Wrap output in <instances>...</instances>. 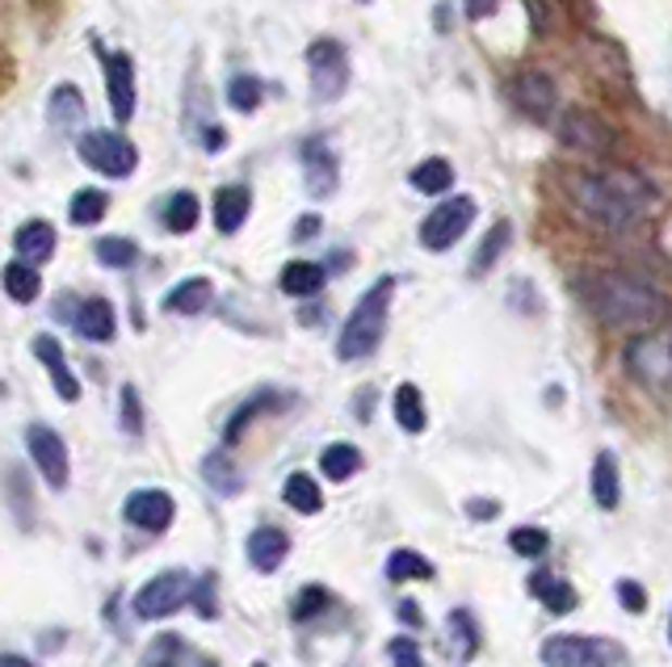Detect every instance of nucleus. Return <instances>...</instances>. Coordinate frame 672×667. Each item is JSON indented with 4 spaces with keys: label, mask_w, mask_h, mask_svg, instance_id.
<instances>
[{
    "label": "nucleus",
    "mask_w": 672,
    "mask_h": 667,
    "mask_svg": "<svg viewBox=\"0 0 672 667\" xmlns=\"http://www.w3.org/2000/svg\"><path fill=\"white\" fill-rule=\"evenodd\" d=\"M123 428L130 437L143 433V408H139V390L135 386H123Z\"/></svg>",
    "instance_id": "44"
},
{
    "label": "nucleus",
    "mask_w": 672,
    "mask_h": 667,
    "mask_svg": "<svg viewBox=\"0 0 672 667\" xmlns=\"http://www.w3.org/2000/svg\"><path fill=\"white\" fill-rule=\"evenodd\" d=\"M471 219H476V202L471 197H449V202H442L429 219L420 222V244L429 253H446V248H454L467 235Z\"/></svg>",
    "instance_id": "7"
},
{
    "label": "nucleus",
    "mask_w": 672,
    "mask_h": 667,
    "mask_svg": "<svg viewBox=\"0 0 672 667\" xmlns=\"http://www.w3.org/2000/svg\"><path fill=\"white\" fill-rule=\"evenodd\" d=\"M181 655H186V642L177 634H161L152 638V646L143 651L139 667H181Z\"/></svg>",
    "instance_id": "38"
},
{
    "label": "nucleus",
    "mask_w": 672,
    "mask_h": 667,
    "mask_svg": "<svg viewBox=\"0 0 672 667\" xmlns=\"http://www.w3.org/2000/svg\"><path fill=\"white\" fill-rule=\"evenodd\" d=\"M249 210H253V193L249 185H224L215 193V227L224 235H236L244 222H249Z\"/></svg>",
    "instance_id": "18"
},
{
    "label": "nucleus",
    "mask_w": 672,
    "mask_h": 667,
    "mask_svg": "<svg viewBox=\"0 0 672 667\" xmlns=\"http://www.w3.org/2000/svg\"><path fill=\"white\" fill-rule=\"evenodd\" d=\"M26 445H30V458H34V466H38V475L47 478L55 491H64L67 487L64 437H60L55 428H47V424H30V428H26Z\"/></svg>",
    "instance_id": "10"
},
{
    "label": "nucleus",
    "mask_w": 672,
    "mask_h": 667,
    "mask_svg": "<svg viewBox=\"0 0 672 667\" xmlns=\"http://www.w3.org/2000/svg\"><path fill=\"white\" fill-rule=\"evenodd\" d=\"M261 97H265V89H261L256 76H231V85H227V105H231V110L253 114L256 105H261Z\"/></svg>",
    "instance_id": "39"
},
{
    "label": "nucleus",
    "mask_w": 672,
    "mask_h": 667,
    "mask_svg": "<svg viewBox=\"0 0 672 667\" xmlns=\"http://www.w3.org/2000/svg\"><path fill=\"white\" fill-rule=\"evenodd\" d=\"M253 667H265V664H253Z\"/></svg>",
    "instance_id": "52"
},
{
    "label": "nucleus",
    "mask_w": 672,
    "mask_h": 667,
    "mask_svg": "<svg viewBox=\"0 0 672 667\" xmlns=\"http://www.w3.org/2000/svg\"><path fill=\"white\" fill-rule=\"evenodd\" d=\"M580 206L584 215L609 227V231H626L631 222L643 219V206H647V185L631 172H601V177H588L580 185Z\"/></svg>",
    "instance_id": "2"
},
{
    "label": "nucleus",
    "mask_w": 672,
    "mask_h": 667,
    "mask_svg": "<svg viewBox=\"0 0 672 667\" xmlns=\"http://www.w3.org/2000/svg\"><path fill=\"white\" fill-rule=\"evenodd\" d=\"M193 592V579L186 572H161L156 579H148L139 592H135V617L143 621H156V617H173L177 608L190 604Z\"/></svg>",
    "instance_id": "5"
},
{
    "label": "nucleus",
    "mask_w": 672,
    "mask_h": 667,
    "mask_svg": "<svg viewBox=\"0 0 672 667\" xmlns=\"http://www.w3.org/2000/svg\"><path fill=\"white\" fill-rule=\"evenodd\" d=\"M386 655H391V667H424V659H420V646L413 642V638H391Z\"/></svg>",
    "instance_id": "43"
},
{
    "label": "nucleus",
    "mask_w": 672,
    "mask_h": 667,
    "mask_svg": "<svg viewBox=\"0 0 672 667\" xmlns=\"http://www.w3.org/2000/svg\"><path fill=\"white\" fill-rule=\"evenodd\" d=\"M316 231H320V219H316V215L294 222V240H307V235H316Z\"/></svg>",
    "instance_id": "48"
},
{
    "label": "nucleus",
    "mask_w": 672,
    "mask_h": 667,
    "mask_svg": "<svg viewBox=\"0 0 672 667\" xmlns=\"http://www.w3.org/2000/svg\"><path fill=\"white\" fill-rule=\"evenodd\" d=\"M198 219H202V206H198V197H193L190 190L173 193L168 202H164V215L161 222L173 231V235H186V231H193L198 227Z\"/></svg>",
    "instance_id": "28"
},
{
    "label": "nucleus",
    "mask_w": 672,
    "mask_h": 667,
    "mask_svg": "<svg viewBox=\"0 0 672 667\" xmlns=\"http://www.w3.org/2000/svg\"><path fill=\"white\" fill-rule=\"evenodd\" d=\"M509 240H512V227H509V222H496V227L483 235L480 253L471 256V273H476V278H483V273H487V269L500 260V253L509 248Z\"/></svg>",
    "instance_id": "34"
},
{
    "label": "nucleus",
    "mask_w": 672,
    "mask_h": 667,
    "mask_svg": "<svg viewBox=\"0 0 672 667\" xmlns=\"http://www.w3.org/2000/svg\"><path fill=\"white\" fill-rule=\"evenodd\" d=\"M307 72H312V93L316 101H337L350 89V55L341 42L320 38L307 47Z\"/></svg>",
    "instance_id": "6"
},
{
    "label": "nucleus",
    "mask_w": 672,
    "mask_h": 667,
    "mask_svg": "<svg viewBox=\"0 0 672 667\" xmlns=\"http://www.w3.org/2000/svg\"><path fill=\"white\" fill-rule=\"evenodd\" d=\"M580 294L593 307V316L609 328H651L664 316L660 290H651L631 273H593L580 282Z\"/></svg>",
    "instance_id": "1"
},
{
    "label": "nucleus",
    "mask_w": 672,
    "mask_h": 667,
    "mask_svg": "<svg viewBox=\"0 0 672 667\" xmlns=\"http://www.w3.org/2000/svg\"><path fill=\"white\" fill-rule=\"evenodd\" d=\"M609 655H618V646H609L601 638L559 634L543 642L546 667H609Z\"/></svg>",
    "instance_id": "9"
},
{
    "label": "nucleus",
    "mask_w": 672,
    "mask_h": 667,
    "mask_svg": "<svg viewBox=\"0 0 672 667\" xmlns=\"http://www.w3.org/2000/svg\"><path fill=\"white\" fill-rule=\"evenodd\" d=\"M47 118H51V127L60 130V134H72V127L85 123V93H80L76 85H60V89L51 93Z\"/></svg>",
    "instance_id": "22"
},
{
    "label": "nucleus",
    "mask_w": 672,
    "mask_h": 667,
    "mask_svg": "<svg viewBox=\"0 0 672 667\" xmlns=\"http://www.w3.org/2000/svg\"><path fill=\"white\" fill-rule=\"evenodd\" d=\"M173 496L161 491V487H143V491H130L127 504H123V516H127L135 529H148V534H161L173 525Z\"/></svg>",
    "instance_id": "12"
},
{
    "label": "nucleus",
    "mask_w": 672,
    "mask_h": 667,
    "mask_svg": "<svg viewBox=\"0 0 672 667\" xmlns=\"http://www.w3.org/2000/svg\"><path fill=\"white\" fill-rule=\"evenodd\" d=\"M446 638H449V655H454V664L476 659V651H480V626H476V617H471L467 608H454V613L446 617Z\"/></svg>",
    "instance_id": "20"
},
{
    "label": "nucleus",
    "mask_w": 672,
    "mask_h": 667,
    "mask_svg": "<svg viewBox=\"0 0 672 667\" xmlns=\"http://www.w3.org/2000/svg\"><path fill=\"white\" fill-rule=\"evenodd\" d=\"M202 475H206V483L219 491V496H236L240 487H244V478H240V471L227 462L224 453H211L206 462H202Z\"/></svg>",
    "instance_id": "37"
},
{
    "label": "nucleus",
    "mask_w": 672,
    "mask_h": 667,
    "mask_svg": "<svg viewBox=\"0 0 672 667\" xmlns=\"http://www.w3.org/2000/svg\"><path fill=\"white\" fill-rule=\"evenodd\" d=\"M618 601L626 613H643L647 608V592H643L635 579H618Z\"/></svg>",
    "instance_id": "46"
},
{
    "label": "nucleus",
    "mask_w": 672,
    "mask_h": 667,
    "mask_svg": "<svg viewBox=\"0 0 672 667\" xmlns=\"http://www.w3.org/2000/svg\"><path fill=\"white\" fill-rule=\"evenodd\" d=\"M190 601L198 604L202 617H215V613H219V604H215V575H206L202 583H193Z\"/></svg>",
    "instance_id": "45"
},
{
    "label": "nucleus",
    "mask_w": 672,
    "mask_h": 667,
    "mask_svg": "<svg viewBox=\"0 0 672 667\" xmlns=\"http://www.w3.org/2000/svg\"><path fill=\"white\" fill-rule=\"evenodd\" d=\"M400 617H404V621H413V626H420V608H417L413 601L400 604Z\"/></svg>",
    "instance_id": "50"
},
{
    "label": "nucleus",
    "mask_w": 672,
    "mask_h": 667,
    "mask_svg": "<svg viewBox=\"0 0 672 667\" xmlns=\"http://www.w3.org/2000/svg\"><path fill=\"white\" fill-rule=\"evenodd\" d=\"M97 260L105 265V269H127V265H135V256H139V248L130 244V240H123V235H105V240H97Z\"/></svg>",
    "instance_id": "40"
},
{
    "label": "nucleus",
    "mask_w": 672,
    "mask_h": 667,
    "mask_svg": "<svg viewBox=\"0 0 672 667\" xmlns=\"http://www.w3.org/2000/svg\"><path fill=\"white\" fill-rule=\"evenodd\" d=\"M282 500H287L294 512H303V516H307V512H320L324 509L320 483H316L312 475H303V471L287 478V487H282Z\"/></svg>",
    "instance_id": "31"
},
{
    "label": "nucleus",
    "mask_w": 672,
    "mask_h": 667,
    "mask_svg": "<svg viewBox=\"0 0 672 667\" xmlns=\"http://www.w3.org/2000/svg\"><path fill=\"white\" fill-rule=\"evenodd\" d=\"M299 159H303V185L312 197H332L337 185H341V164L332 156V147L324 139H307L299 147Z\"/></svg>",
    "instance_id": "11"
},
{
    "label": "nucleus",
    "mask_w": 672,
    "mask_h": 667,
    "mask_svg": "<svg viewBox=\"0 0 672 667\" xmlns=\"http://www.w3.org/2000/svg\"><path fill=\"white\" fill-rule=\"evenodd\" d=\"M105 210H110V197L101 190H80L72 193V206H67V219L76 222V227H93V222L105 219Z\"/></svg>",
    "instance_id": "35"
},
{
    "label": "nucleus",
    "mask_w": 672,
    "mask_h": 667,
    "mask_svg": "<svg viewBox=\"0 0 672 667\" xmlns=\"http://www.w3.org/2000/svg\"><path fill=\"white\" fill-rule=\"evenodd\" d=\"M530 588H534V597H538L550 613H559V617L576 608V588H572L568 579H559V575H550V572L530 575Z\"/></svg>",
    "instance_id": "25"
},
{
    "label": "nucleus",
    "mask_w": 672,
    "mask_h": 667,
    "mask_svg": "<svg viewBox=\"0 0 672 667\" xmlns=\"http://www.w3.org/2000/svg\"><path fill=\"white\" fill-rule=\"evenodd\" d=\"M320 471L332 478V483H345V478H353L362 471V449L350 441H332L320 453Z\"/></svg>",
    "instance_id": "26"
},
{
    "label": "nucleus",
    "mask_w": 672,
    "mask_h": 667,
    "mask_svg": "<svg viewBox=\"0 0 672 667\" xmlns=\"http://www.w3.org/2000/svg\"><path fill=\"white\" fill-rule=\"evenodd\" d=\"M391 294H395V278H379L375 286L357 298L350 319L341 323V341H337V357L341 361H362L383 345L386 316H391Z\"/></svg>",
    "instance_id": "3"
},
{
    "label": "nucleus",
    "mask_w": 672,
    "mask_h": 667,
    "mask_svg": "<svg viewBox=\"0 0 672 667\" xmlns=\"http://www.w3.org/2000/svg\"><path fill=\"white\" fill-rule=\"evenodd\" d=\"M76 332H80L85 341H97V345L114 341V332H118V316H114V307H110L105 298H89V303H80V307H76Z\"/></svg>",
    "instance_id": "19"
},
{
    "label": "nucleus",
    "mask_w": 672,
    "mask_h": 667,
    "mask_svg": "<svg viewBox=\"0 0 672 667\" xmlns=\"http://www.w3.org/2000/svg\"><path fill=\"white\" fill-rule=\"evenodd\" d=\"M408 181H413V190H420V193H446L449 185H454V164L442 156L420 159Z\"/></svg>",
    "instance_id": "30"
},
{
    "label": "nucleus",
    "mask_w": 672,
    "mask_h": 667,
    "mask_svg": "<svg viewBox=\"0 0 672 667\" xmlns=\"http://www.w3.org/2000/svg\"><path fill=\"white\" fill-rule=\"evenodd\" d=\"M4 294L13 298V303H34L38 298V290H42V278H38V269L26 265V260H13V265H4Z\"/></svg>",
    "instance_id": "29"
},
{
    "label": "nucleus",
    "mask_w": 672,
    "mask_h": 667,
    "mask_svg": "<svg viewBox=\"0 0 672 667\" xmlns=\"http://www.w3.org/2000/svg\"><path fill=\"white\" fill-rule=\"evenodd\" d=\"M80 159L93 168V172H105V177H130L135 164H139V152L127 134H114V130H89L80 143H76Z\"/></svg>",
    "instance_id": "4"
},
{
    "label": "nucleus",
    "mask_w": 672,
    "mask_h": 667,
    "mask_svg": "<svg viewBox=\"0 0 672 667\" xmlns=\"http://www.w3.org/2000/svg\"><path fill=\"white\" fill-rule=\"evenodd\" d=\"M467 512H471V516H496V504H487V500H471Z\"/></svg>",
    "instance_id": "49"
},
{
    "label": "nucleus",
    "mask_w": 672,
    "mask_h": 667,
    "mask_svg": "<svg viewBox=\"0 0 672 667\" xmlns=\"http://www.w3.org/2000/svg\"><path fill=\"white\" fill-rule=\"evenodd\" d=\"M324 282H328V269L316 265V260H290L282 269V290L290 298H312V294L324 290Z\"/></svg>",
    "instance_id": "24"
},
{
    "label": "nucleus",
    "mask_w": 672,
    "mask_h": 667,
    "mask_svg": "<svg viewBox=\"0 0 672 667\" xmlns=\"http://www.w3.org/2000/svg\"><path fill=\"white\" fill-rule=\"evenodd\" d=\"M509 546L521 554V559H543L546 546H550V538H546L543 529H530V525H525V529H512Z\"/></svg>",
    "instance_id": "42"
},
{
    "label": "nucleus",
    "mask_w": 672,
    "mask_h": 667,
    "mask_svg": "<svg viewBox=\"0 0 672 667\" xmlns=\"http://www.w3.org/2000/svg\"><path fill=\"white\" fill-rule=\"evenodd\" d=\"M0 667H34L26 655H0Z\"/></svg>",
    "instance_id": "51"
},
{
    "label": "nucleus",
    "mask_w": 672,
    "mask_h": 667,
    "mask_svg": "<svg viewBox=\"0 0 672 667\" xmlns=\"http://www.w3.org/2000/svg\"><path fill=\"white\" fill-rule=\"evenodd\" d=\"M105 89H110V110L118 123L135 118V67L123 51L105 55Z\"/></svg>",
    "instance_id": "13"
},
{
    "label": "nucleus",
    "mask_w": 672,
    "mask_h": 667,
    "mask_svg": "<svg viewBox=\"0 0 672 667\" xmlns=\"http://www.w3.org/2000/svg\"><path fill=\"white\" fill-rule=\"evenodd\" d=\"M278 403H282V399H278L274 390H261V395H253V399H249V403H244L240 412H236V415H231V420H227L224 441H240V437H244V428L253 424L256 415H261V412H274Z\"/></svg>",
    "instance_id": "33"
},
{
    "label": "nucleus",
    "mask_w": 672,
    "mask_h": 667,
    "mask_svg": "<svg viewBox=\"0 0 672 667\" xmlns=\"http://www.w3.org/2000/svg\"><path fill=\"white\" fill-rule=\"evenodd\" d=\"M328 604H332L328 588H324V583H312V588H303V592L294 597V604H290V617H294V621H307V617L324 613Z\"/></svg>",
    "instance_id": "41"
},
{
    "label": "nucleus",
    "mask_w": 672,
    "mask_h": 667,
    "mask_svg": "<svg viewBox=\"0 0 672 667\" xmlns=\"http://www.w3.org/2000/svg\"><path fill=\"white\" fill-rule=\"evenodd\" d=\"M386 579H395V583H404V579H433V563L424 554H417V550H395L386 559Z\"/></svg>",
    "instance_id": "36"
},
{
    "label": "nucleus",
    "mask_w": 672,
    "mask_h": 667,
    "mask_svg": "<svg viewBox=\"0 0 672 667\" xmlns=\"http://www.w3.org/2000/svg\"><path fill=\"white\" fill-rule=\"evenodd\" d=\"M13 248H17V256L26 260V265H42V260H51L55 256V227L47 219H30L17 227V235H13Z\"/></svg>",
    "instance_id": "16"
},
{
    "label": "nucleus",
    "mask_w": 672,
    "mask_h": 667,
    "mask_svg": "<svg viewBox=\"0 0 672 667\" xmlns=\"http://www.w3.org/2000/svg\"><path fill=\"white\" fill-rule=\"evenodd\" d=\"M500 9V0H467V17L471 22H483V17H492Z\"/></svg>",
    "instance_id": "47"
},
{
    "label": "nucleus",
    "mask_w": 672,
    "mask_h": 667,
    "mask_svg": "<svg viewBox=\"0 0 672 667\" xmlns=\"http://www.w3.org/2000/svg\"><path fill=\"white\" fill-rule=\"evenodd\" d=\"M290 554V538L274 525H261L249 534V559H253L256 572H278Z\"/></svg>",
    "instance_id": "17"
},
{
    "label": "nucleus",
    "mask_w": 672,
    "mask_h": 667,
    "mask_svg": "<svg viewBox=\"0 0 672 667\" xmlns=\"http://www.w3.org/2000/svg\"><path fill=\"white\" fill-rule=\"evenodd\" d=\"M395 420H400V428H404V433H424L429 415H424V399H420V386L404 382V386L395 390Z\"/></svg>",
    "instance_id": "32"
},
{
    "label": "nucleus",
    "mask_w": 672,
    "mask_h": 667,
    "mask_svg": "<svg viewBox=\"0 0 672 667\" xmlns=\"http://www.w3.org/2000/svg\"><path fill=\"white\" fill-rule=\"evenodd\" d=\"M563 139L572 143V147H584V152H606L609 147V130L593 118V114H584V110H572L568 118H563Z\"/></svg>",
    "instance_id": "23"
},
{
    "label": "nucleus",
    "mask_w": 672,
    "mask_h": 667,
    "mask_svg": "<svg viewBox=\"0 0 672 667\" xmlns=\"http://www.w3.org/2000/svg\"><path fill=\"white\" fill-rule=\"evenodd\" d=\"M626 370L635 374V382L651 386L656 395H664V390H669V379H672L669 336H664V332H651V336L631 341V349H626Z\"/></svg>",
    "instance_id": "8"
},
{
    "label": "nucleus",
    "mask_w": 672,
    "mask_h": 667,
    "mask_svg": "<svg viewBox=\"0 0 672 667\" xmlns=\"http://www.w3.org/2000/svg\"><path fill=\"white\" fill-rule=\"evenodd\" d=\"M34 357L47 365V374H51V382H55V395L64 399V403H76L80 399V382H76V374L67 370L64 361V345L55 341V336H34Z\"/></svg>",
    "instance_id": "15"
},
{
    "label": "nucleus",
    "mask_w": 672,
    "mask_h": 667,
    "mask_svg": "<svg viewBox=\"0 0 672 667\" xmlns=\"http://www.w3.org/2000/svg\"><path fill=\"white\" fill-rule=\"evenodd\" d=\"M593 500H597L601 509H618V500H622V475H618L613 453H601V458L593 462Z\"/></svg>",
    "instance_id": "27"
},
{
    "label": "nucleus",
    "mask_w": 672,
    "mask_h": 667,
    "mask_svg": "<svg viewBox=\"0 0 672 667\" xmlns=\"http://www.w3.org/2000/svg\"><path fill=\"white\" fill-rule=\"evenodd\" d=\"M512 97H517V105H521L530 118H538V123H546V118L555 114V101H559V93H555V85H550L546 72H521L517 85H512Z\"/></svg>",
    "instance_id": "14"
},
{
    "label": "nucleus",
    "mask_w": 672,
    "mask_h": 667,
    "mask_svg": "<svg viewBox=\"0 0 672 667\" xmlns=\"http://www.w3.org/2000/svg\"><path fill=\"white\" fill-rule=\"evenodd\" d=\"M215 298V290L206 278H186L181 286H173L164 294V311L168 316H198V311H206V303Z\"/></svg>",
    "instance_id": "21"
}]
</instances>
